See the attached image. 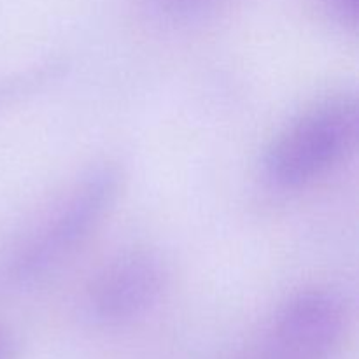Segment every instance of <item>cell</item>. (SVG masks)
I'll return each instance as SVG.
<instances>
[{
	"mask_svg": "<svg viewBox=\"0 0 359 359\" xmlns=\"http://www.w3.org/2000/svg\"><path fill=\"white\" fill-rule=\"evenodd\" d=\"M358 102L335 95L302 112L270 142L263 158L273 186L298 189L339 167L356 146Z\"/></svg>",
	"mask_w": 359,
	"mask_h": 359,
	"instance_id": "obj_1",
	"label": "cell"
},
{
	"mask_svg": "<svg viewBox=\"0 0 359 359\" xmlns=\"http://www.w3.org/2000/svg\"><path fill=\"white\" fill-rule=\"evenodd\" d=\"M123 175L112 163L91 168L62 205L18 251L13 277L21 284L41 280L76 255L114 207Z\"/></svg>",
	"mask_w": 359,
	"mask_h": 359,
	"instance_id": "obj_2",
	"label": "cell"
},
{
	"mask_svg": "<svg viewBox=\"0 0 359 359\" xmlns=\"http://www.w3.org/2000/svg\"><path fill=\"white\" fill-rule=\"evenodd\" d=\"M167 284V263L156 251H128L95 276L86 291V309L102 325H125L149 312Z\"/></svg>",
	"mask_w": 359,
	"mask_h": 359,
	"instance_id": "obj_3",
	"label": "cell"
},
{
	"mask_svg": "<svg viewBox=\"0 0 359 359\" xmlns=\"http://www.w3.org/2000/svg\"><path fill=\"white\" fill-rule=\"evenodd\" d=\"M344 330L346 305L335 291H300L277 312L262 359H328Z\"/></svg>",
	"mask_w": 359,
	"mask_h": 359,
	"instance_id": "obj_4",
	"label": "cell"
},
{
	"mask_svg": "<svg viewBox=\"0 0 359 359\" xmlns=\"http://www.w3.org/2000/svg\"><path fill=\"white\" fill-rule=\"evenodd\" d=\"M226 2L228 0H139L142 11L151 20L172 28L202 23Z\"/></svg>",
	"mask_w": 359,
	"mask_h": 359,
	"instance_id": "obj_5",
	"label": "cell"
},
{
	"mask_svg": "<svg viewBox=\"0 0 359 359\" xmlns=\"http://www.w3.org/2000/svg\"><path fill=\"white\" fill-rule=\"evenodd\" d=\"M337 16L347 25H356L358 0H330Z\"/></svg>",
	"mask_w": 359,
	"mask_h": 359,
	"instance_id": "obj_6",
	"label": "cell"
},
{
	"mask_svg": "<svg viewBox=\"0 0 359 359\" xmlns=\"http://www.w3.org/2000/svg\"><path fill=\"white\" fill-rule=\"evenodd\" d=\"M0 359H14L13 339L4 328H0Z\"/></svg>",
	"mask_w": 359,
	"mask_h": 359,
	"instance_id": "obj_7",
	"label": "cell"
}]
</instances>
